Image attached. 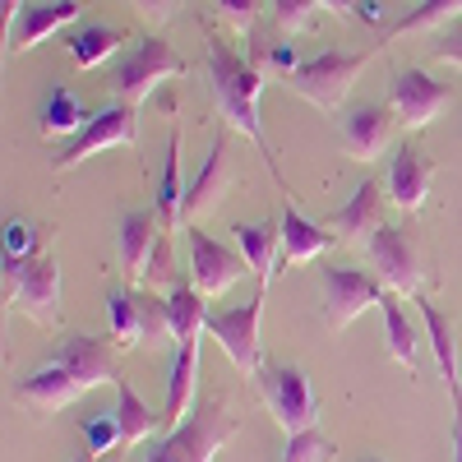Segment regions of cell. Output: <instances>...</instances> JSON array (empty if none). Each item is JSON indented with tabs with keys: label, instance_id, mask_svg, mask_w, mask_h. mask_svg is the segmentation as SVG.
Listing matches in <instances>:
<instances>
[{
	"label": "cell",
	"instance_id": "7",
	"mask_svg": "<svg viewBox=\"0 0 462 462\" xmlns=\"http://www.w3.org/2000/svg\"><path fill=\"white\" fill-rule=\"evenodd\" d=\"M106 319H111V342L121 346V352L171 337V324H167V296H158V291H130V287H116V291L106 296Z\"/></svg>",
	"mask_w": 462,
	"mask_h": 462
},
{
	"label": "cell",
	"instance_id": "41",
	"mask_svg": "<svg viewBox=\"0 0 462 462\" xmlns=\"http://www.w3.org/2000/svg\"><path fill=\"white\" fill-rule=\"evenodd\" d=\"M0 14H5V32H10V23L23 14V0H0Z\"/></svg>",
	"mask_w": 462,
	"mask_h": 462
},
{
	"label": "cell",
	"instance_id": "44",
	"mask_svg": "<svg viewBox=\"0 0 462 462\" xmlns=\"http://www.w3.org/2000/svg\"><path fill=\"white\" fill-rule=\"evenodd\" d=\"M74 462H97V453H88V448H84V453H79V457H74Z\"/></svg>",
	"mask_w": 462,
	"mask_h": 462
},
{
	"label": "cell",
	"instance_id": "36",
	"mask_svg": "<svg viewBox=\"0 0 462 462\" xmlns=\"http://www.w3.org/2000/svg\"><path fill=\"white\" fill-rule=\"evenodd\" d=\"M217 14L236 28V32H245V28L254 23V14H259V0H217Z\"/></svg>",
	"mask_w": 462,
	"mask_h": 462
},
{
	"label": "cell",
	"instance_id": "9",
	"mask_svg": "<svg viewBox=\"0 0 462 462\" xmlns=\"http://www.w3.org/2000/svg\"><path fill=\"white\" fill-rule=\"evenodd\" d=\"M263 300H268V287L254 291V300L245 305H226V310H208V324L204 333L231 356L241 374H259V319H263Z\"/></svg>",
	"mask_w": 462,
	"mask_h": 462
},
{
	"label": "cell",
	"instance_id": "43",
	"mask_svg": "<svg viewBox=\"0 0 462 462\" xmlns=\"http://www.w3.org/2000/svg\"><path fill=\"white\" fill-rule=\"evenodd\" d=\"M328 10H337V14H342V10H352V0H328Z\"/></svg>",
	"mask_w": 462,
	"mask_h": 462
},
{
	"label": "cell",
	"instance_id": "33",
	"mask_svg": "<svg viewBox=\"0 0 462 462\" xmlns=\"http://www.w3.org/2000/svg\"><path fill=\"white\" fill-rule=\"evenodd\" d=\"M315 10H328V0H273V23L282 32H305Z\"/></svg>",
	"mask_w": 462,
	"mask_h": 462
},
{
	"label": "cell",
	"instance_id": "31",
	"mask_svg": "<svg viewBox=\"0 0 462 462\" xmlns=\"http://www.w3.org/2000/svg\"><path fill=\"white\" fill-rule=\"evenodd\" d=\"M462 19V0H420V10L393 19L389 28L379 32V47H389L393 37H407V32H426V28H439V23H453Z\"/></svg>",
	"mask_w": 462,
	"mask_h": 462
},
{
	"label": "cell",
	"instance_id": "27",
	"mask_svg": "<svg viewBox=\"0 0 462 462\" xmlns=\"http://www.w3.org/2000/svg\"><path fill=\"white\" fill-rule=\"evenodd\" d=\"M65 47H69V60L79 65V69H93V65H102L116 47H125V28H111V23H84V28H69Z\"/></svg>",
	"mask_w": 462,
	"mask_h": 462
},
{
	"label": "cell",
	"instance_id": "28",
	"mask_svg": "<svg viewBox=\"0 0 462 462\" xmlns=\"http://www.w3.org/2000/svg\"><path fill=\"white\" fill-rule=\"evenodd\" d=\"M116 393H121V402H116V426H121L125 444H143L148 435L167 430V426H162V416H158V411H152V407L134 393V383H130V379L116 383Z\"/></svg>",
	"mask_w": 462,
	"mask_h": 462
},
{
	"label": "cell",
	"instance_id": "20",
	"mask_svg": "<svg viewBox=\"0 0 462 462\" xmlns=\"http://www.w3.org/2000/svg\"><path fill=\"white\" fill-rule=\"evenodd\" d=\"M162 241V217L158 208H139V213H125L121 217V263H125V278L134 287H143V273H148V259Z\"/></svg>",
	"mask_w": 462,
	"mask_h": 462
},
{
	"label": "cell",
	"instance_id": "6",
	"mask_svg": "<svg viewBox=\"0 0 462 462\" xmlns=\"http://www.w3.org/2000/svg\"><path fill=\"white\" fill-rule=\"evenodd\" d=\"M176 74H185V60L162 42V37H139L111 69V93H116V102L143 106V97L162 79H176Z\"/></svg>",
	"mask_w": 462,
	"mask_h": 462
},
{
	"label": "cell",
	"instance_id": "15",
	"mask_svg": "<svg viewBox=\"0 0 462 462\" xmlns=\"http://www.w3.org/2000/svg\"><path fill=\"white\" fill-rule=\"evenodd\" d=\"M430 180H435V162L430 152L420 148L416 139H402L398 152H393V167H389V199L402 208V213H420L430 199Z\"/></svg>",
	"mask_w": 462,
	"mask_h": 462
},
{
	"label": "cell",
	"instance_id": "25",
	"mask_svg": "<svg viewBox=\"0 0 462 462\" xmlns=\"http://www.w3.org/2000/svg\"><path fill=\"white\" fill-rule=\"evenodd\" d=\"M167 324H171V337L176 342H195L208 324V305H204V291L195 282H176L167 291Z\"/></svg>",
	"mask_w": 462,
	"mask_h": 462
},
{
	"label": "cell",
	"instance_id": "19",
	"mask_svg": "<svg viewBox=\"0 0 462 462\" xmlns=\"http://www.w3.org/2000/svg\"><path fill=\"white\" fill-rule=\"evenodd\" d=\"M195 393H199V337L195 342H176V361H171V374H167V407H162V426L167 430H176L180 420L195 411Z\"/></svg>",
	"mask_w": 462,
	"mask_h": 462
},
{
	"label": "cell",
	"instance_id": "11",
	"mask_svg": "<svg viewBox=\"0 0 462 462\" xmlns=\"http://www.w3.org/2000/svg\"><path fill=\"white\" fill-rule=\"evenodd\" d=\"M374 268H379V282L389 287L393 296H416V287L426 282V268H420V245L407 226H389L383 222L374 236L365 241Z\"/></svg>",
	"mask_w": 462,
	"mask_h": 462
},
{
	"label": "cell",
	"instance_id": "14",
	"mask_svg": "<svg viewBox=\"0 0 462 462\" xmlns=\"http://www.w3.org/2000/svg\"><path fill=\"white\" fill-rule=\"evenodd\" d=\"M448 102H453V93H448L444 84H435L430 74L416 69V65L398 74V79H393V93H389V106H393V116H398L402 130H426Z\"/></svg>",
	"mask_w": 462,
	"mask_h": 462
},
{
	"label": "cell",
	"instance_id": "22",
	"mask_svg": "<svg viewBox=\"0 0 462 462\" xmlns=\"http://www.w3.org/2000/svg\"><path fill=\"white\" fill-rule=\"evenodd\" d=\"M236 245L259 287H268V278L282 268V222H236Z\"/></svg>",
	"mask_w": 462,
	"mask_h": 462
},
{
	"label": "cell",
	"instance_id": "16",
	"mask_svg": "<svg viewBox=\"0 0 462 462\" xmlns=\"http://www.w3.org/2000/svg\"><path fill=\"white\" fill-rule=\"evenodd\" d=\"M231 180H236V171H231V158H226V134L213 139L204 167L195 171V180L185 185V204H180V231L195 226V217H204L208 208H217V199L231 189Z\"/></svg>",
	"mask_w": 462,
	"mask_h": 462
},
{
	"label": "cell",
	"instance_id": "13",
	"mask_svg": "<svg viewBox=\"0 0 462 462\" xmlns=\"http://www.w3.org/2000/svg\"><path fill=\"white\" fill-rule=\"evenodd\" d=\"M383 296H389V287L370 273H361V268H342V263L324 268V319H328L333 333L356 324V315H365Z\"/></svg>",
	"mask_w": 462,
	"mask_h": 462
},
{
	"label": "cell",
	"instance_id": "40",
	"mask_svg": "<svg viewBox=\"0 0 462 462\" xmlns=\"http://www.w3.org/2000/svg\"><path fill=\"white\" fill-rule=\"evenodd\" d=\"M273 65H278V69H282V74H291V69H296V65H300V60H296V56H291V47H273Z\"/></svg>",
	"mask_w": 462,
	"mask_h": 462
},
{
	"label": "cell",
	"instance_id": "2",
	"mask_svg": "<svg viewBox=\"0 0 462 462\" xmlns=\"http://www.w3.org/2000/svg\"><path fill=\"white\" fill-rule=\"evenodd\" d=\"M208 88H213V102L217 111L226 116L231 130H241L259 143L263 162L273 167L268 158V139H263V125H259V93H263V65L254 60H241L231 51L222 37H208ZM278 171V167H273Z\"/></svg>",
	"mask_w": 462,
	"mask_h": 462
},
{
	"label": "cell",
	"instance_id": "32",
	"mask_svg": "<svg viewBox=\"0 0 462 462\" xmlns=\"http://www.w3.org/2000/svg\"><path fill=\"white\" fill-rule=\"evenodd\" d=\"M337 448L328 435L319 430H305V435H287V448H282V462H333Z\"/></svg>",
	"mask_w": 462,
	"mask_h": 462
},
{
	"label": "cell",
	"instance_id": "35",
	"mask_svg": "<svg viewBox=\"0 0 462 462\" xmlns=\"http://www.w3.org/2000/svg\"><path fill=\"white\" fill-rule=\"evenodd\" d=\"M42 254V231L23 217H10L5 222V259H32Z\"/></svg>",
	"mask_w": 462,
	"mask_h": 462
},
{
	"label": "cell",
	"instance_id": "29",
	"mask_svg": "<svg viewBox=\"0 0 462 462\" xmlns=\"http://www.w3.org/2000/svg\"><path fill=\"white\" fill-rule=\"evenodd\" d=\"M88 121H93V111L74 97L69 88H51L47 93V106H42V134L47 139H74Z\"/></svg>",
	"mask_w": 462,
	"mask_h": 462
},
{
	"label": "cell",
	"instance_id": "38",
	"mask_svg": "<svg viewBox=\"0 0 462 462\" xmlns=\"http://www.w3.org/2000/svg\"><path fill=\"white\" fill-rule=\"evenodd\" d=\"M134 10L143 14V23H152V28H158V23H167V19H171L176 0H134Z\"/></svg>",
	"mask_w": 462,
	"mask_h": 462
},
{
	"label": "cell",
	"instance_id": "23",
	"mask_svg": "<svg viewBox=\"0 0 462 462\" xmlns=\"http://www.w3.org/2000/svg\"><path fill=\"white\" fill-rule=\"evenodd\" d=\"M416 315L426 319V333H430V352H435V361H439V374H444V383H448V398L457 402V398H462V389H457V337H453V319L439 310L435 300H426V296H416Z\"/></svg>",
	"mask_w": 462,
	"mask_h": 462
},
{
	"label": "cell",
	"instance_id": "10",
	"mask_svg": "<svg viewBox=\"0 0 462 462\" xmlns=\"http://www.w3.org/2000/svg\"><path fill=\"white\" fill-rule=\"evenodd\" d=\"M139 139V106H130V102H111V106H102V111H93V121L74 134V139H65V148H60V158H56V171H69V167H79L84 158H93V152H102V148H130Z\"/></svg>",
	"mask_w": 462,
	"mask_h": 462
},
{
	"label": "cell",
	"instance_id": "18",
	"mask_svg": "<svg viewBox=\"0 0 462 462\" xmlns=\"http://www.w3.org/2000/svg\"><path fill=\"white\" fill-rule=\"evenodd\" d=\"M74 19H79V0H37V5H23V14L14 19V32H5V51L23 56L28 47L69 28Z\"/></svg>",
	"mask_w": 462,
	"mask_h": 462
},
{
	"label": "cell",
	"instance_id": "3",
	"mask_svg": "<svg viewBox=\"0 0 462 462\" xmlns=\"http://www.w3.org/2000/svg\"><path fill=\"white\" fill-rule=\"evenodd\" d=\"M236 430H241V416L231 411V402L222 393L204 398V402H195V416H185L176 430H167L158 439L148 462H213V453Z\"/></svg>",
	"mask_w": 462,
	"mask_h": 462
},
{
	"label": "cell",
	"instance_id": "8",
	"mask_svg": "<svg viewBox=\"0 0 462 462\" xmlns=\"http://www.w3.org/2000/svg\"><path fill=\"white\" fill-rule=\"evenodd\" d=\"M259 393L273 411V420L287 435H305L315 430L319 420V398L310 389V374L296 370V365H263L259 370Z\"/></svg>",
	"mask_w": 462,
	"mask_h": 462
},
{
	"label": "cell",
	"instance_id": "17",
	"mask_svg": "<svg viewBox=\"0 0 462 462\" xmlns=\"http://www.w3.org/2000/svg\"><path fill=\"white\" fill-rule=\"evenodd\" d=\"M393 125H398L393 106H379V102L356 106V111L342 121V148H346V158H356V162H374L379 152H383V143L393 139Z\"/></svg>",
	"mask_w": 462,
	"mask_h": 462
},
{
	"label": "cell",
	"instance_id": "45",
	"mask_svg": "<svg viewBox=\"0 0 462 462\" xmlns=\"http://www.w3.org/2000/svg\"><path fill=\"white\" fill-rule=\"evenodd\" d=\"M365 462H383V457H365Z\"/></svg>",
	"mask_w": 462,
	"mask_h": 462
},
{
	"label": "cell",
	"instance_id": "30",
	"mask_svg": "<svg viewBox=\"0 0 462 462\" xmlns=\"http://www.w3.org/2000/svg\"><path fill=\"white\" fill-rule=\"evenodd\" d=\"M180 204H185V185H180V130L167 139V162H162V185H158V217L162 231L180 226Z\"/></svg>",
	"mask_w": 462,
	"mask_h": 462
},
{
	"label": "cell",
	"instance_id": "42",
	"mask_svg": "<svg viewBox=\"0 0 462 462\" xmlns=\"http://www.w3.org/2000/svg\"><path fill=\"white\" fill-rule=\"evenodd\" d=\"M361 14H365V23H383V5H379V0H361Z\"/></svg>",
	"mask_w": 462,
	"mask_h": 462
},
{
	"label": "cell",
	"instance_id": "5",
	"mask_svg": "<svg viewBox=\"0 0 462 462\" xmlns=\"http://www.w3.org/2000/svg\"><path fill=\"white\" fill-rule=\"evenodd\" d=\"M383 47H374V51H342V47H328V51H319V56H310V60H300L291 74H287V84L300 93V97H310L315 106H342V97L356 88V79H361V69L379 56Z\"/></svg>",
	"mask_w": 462,
	"mask_h": 462
},
{
	"label": "cell",
	"instance_id": "37",
	"mask_svg": "<svg viewBox=\"0 0 462 462\" xmlns=\"http://www.w3.org/2000/svg\"><path fill=\"white\" fill-rule=\"evenodd\" d=\"M430 56H435V60H444V65H462V19H453V23L444 28L439 47H435Z\"/></svg>",
	"mask_w": 462,
	"mask_h": 462
},
{
	"label": "cell",
	"instance_id": "39",
	"mask_svg": "<svg viewBox=\"0 0 462 462\" xmlns=\"http://www.w3.org/2000/svg\"><path fill=\"white\" fill-rule=\"evenodd\" d=\"M453 462H462V398L453 402Z\"/></svg>",
	"mask_w": 462,
	"mask_h": 462
},
{
	"label": "cell",
	"instance_id": "1",
	"mask_svg": "<svg viewBox=\"0 0 462 462\" xmlns=\"http://www.w3.org/2000/svg\"><path fill=\"white\" fill-rule=\"evenodd\" d=\"M121 361H116V342L111 337H93V333H79V337H65L60 342V352L42 365V370H32L14 398L32 411H60L69 407L74 398H84L88 389H102V383H121Z\"/></svg>",
	"mask_w": 462,
	"mask_h": 462
},
{
	"label": "cell",
	"instance_id": "4",
	"mask_svg": "<svg viewBox=\"0 0 462 462\" xmlns=\"http://www.w3.org/2000/svg\"><path fill=\"white\" fill-rule=\"evenodd\" d=\"M5 268V305L23 310L32 324L56 328L60 324V263L51 254L32 259H0Z\"/></svg>",
	"mask_w": 462,
	"mask_h": 462
},
{
	"label": "cell",
	"instance_id": "34",
	"mask_svg": "<svg viewBox=\"0 0 462 462\" xmlns=\"http://www.w3.org/2000/svg\"><path fill=\"white\" fill-rule=\"evenodd\" d=\"M84 444H88V453H111L116 444H125L121 426H116V411L84 416Z\"/></svg>",
	"mask_w": 462,
	"mask_h": 462
},
{
	"label": "cell",
	"instance_id": "12",
	"mask_svg": "<svg viewBox=\"0 0 462 462\" xmlns=\"http://www.w3.org/2000/svg\"><path fill=\"white\" fill-rule=\"evenodd\" d=\"M185 245H189V282H195L204 296H222V291H231L250 273V263H245L241 250L213 241L208 231H199V226H185Z\"/></svg>",
	"mask_w": 462,
	"mask_h": 462
},
{
	"label": "cell",
	"instance_id": "24",
	"mask_svg": "<svg viewBox=\"0 0 462 462\" xmlns=\"http://www.w3.org/2000/svg\"><path fill=\"white\" fill-rule=\"evenodd\" d=\"M337 236L333 231H324L319 222L300 217L291 204H282V268L287 263H305V259H319Z\"/></svg>",
	"mask_w": 462,
	"mask_h": 462
},
{
	"label": "cell",
	"instance_id": "21",
	"mask_svg": "<svg viewBox=\"0 0 462 462\" xmlns=\"http://www.w3.org/2000/svg\"><path fill=\"white\" fill-rule=\"evenodd\" d=\"M383 199H389V189H379V180H365L356 195L328 217L333 236H337V241H361V236L370 241L374 231L383 226Z\"/></svg>",
	"mask_w": 462,
	"mask_h": 462
},
{
	"label": "cell",
	"instance_id": "26",
	"mask_svg": "<svg viewBox=\"0 0 462 462\" xmlns=\"http://www.w3.org/2000/svg\"><path fill=\"white\" fill-rule=\"evenodd\" d=\"M379 315H383V337H389V356L402 365V370H420V342H416V324L407 319V310L398 305V296L389 291L379 300Z\"/></svg>",
	"mask_w": 462,
	"mask_h": 462
}]
</instances>
